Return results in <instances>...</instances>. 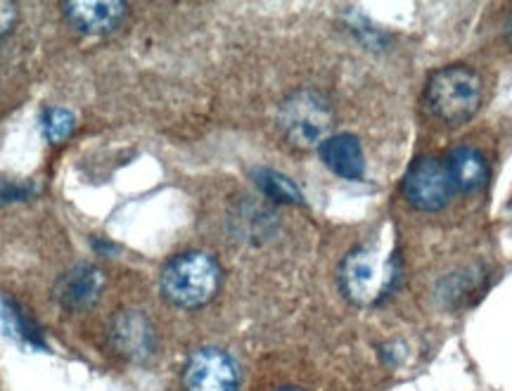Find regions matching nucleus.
<instances>
[{"label":"nucleus","mask_w":512,"mask_h":391,"mask_svg":"<svg viewBox=\"0 0 512 391\" xmlns=\"http://www.w3.org/2000/svg\"><path fill=\"white\" fill-rule=\"evenodd\" d=\"M280 391H302V389H280Z\"/></svg>","instance_id":"18"},{"label":"nucleus","mask_w":512,"mask_h":391,"mask_svg":"<svg viewBox=\"0 0 512 391\" xmlns=\"http://www.w3.org/2000/svg\"><path fill=\"white\" fill-rule=\"evenodd\" d=\"M508 41L512 43V19H510V24H508Z\"/></svg>","instance_id":"17"},{"label":"nucleus","mask_w":512,"mask_h":391,"mask_svg":"<svg viewBox=\"0 0 512 391\" xmlns=\"http://www.w3.org/2000/svg\"><path fill=\"white\" fill-rule=\"evenodd\" d=\"M15 22H17V8H15V5L0 0V38L8 34L12 27H15Z\"/></svg>","instance_id":"16"},{"label":"nucleus","mask_w":512,"mask_h":391,"mask_svg":"<svg viewBox=\"0 0 512 391\" xmlns=\"http://www.w3.org/2000/svg\"><path fill=\"white\" fill-rule=\"evenodd\" d=\"M280 128L290 145L306 150V147H320L330 138L332 110L318 93L302 91L294 93L283 102L280 110Z\"/></svg>","instance_id":"4"},{"label":"nucleus","mask_w":512,"mask_h":391,"mask_svg":"<svg viewBox=\"0 0 512 391\" xmlns=\"http://www.w3.org/2000/svg\"><path fill=\"white\" fill-rule=\"evenodd\" d=\"M240 370L226 351L202 349L183 368L185 391H238Z\"/></svg>","instance_id":"6"},{"label":"nucleus","mask_w":512,"mask_h":391,"mask_svg":"<svg viewBox=\"0 0 512 391\" xmlns=\"http://www.w3.org/2000/svg\"><path fill=\"white\" fill-rule=\"evenodd\" d=\"M403 195L420 211L444 209L453 195L446 164L434 157L415 159L403 178Z\"/></svg>","instance_id":"5"},{"label":"nucleus","mask_w":512,"mask_h":391,"mask_svg":"<svg viewBox=\"0 0 512 391\" xmlns=\"http://www.w3.org/2000/svg\"><path fill=\"white\" fill-rule=\"evenodd\" d=\"M254 181L264 190V195L280 204H302V192L294 185L290 178L280 176L271 169H259L254 173Z\"/></svg>","instance_id":"12"},{"label":"nucleus","mask_w":512,"mask_h":391,"mask_svg":"<svg viewBox=\"0 0 512 391\" xmlns=\"http://www.w3.org/2000/svg\"><path fill=\"white\" fill-rule=\"evenodd\" d=\"M444 164L453 190L463 195H475L489 183V162L475 147H456Z\"/></svg>","instance_id":"8"},{"label":"nucleus","mask_w":512,"mask_h":391,"mask_svg":"<svg viewBox=\"0 0 512 391\" xmlns=\"http://www.w3.org/2000/svg\"><path fill=\"white\" fill-rule=\"evenodd\" d=\"M0 320H3V328L8 330L12 339H17L19 344L29 346H43V339L38 335L36 325L24 316V311H19L12 301H5L3 309H0Z\"/></svg>","instance_id":"13"},{"label":"nucleus","mask_w":512,"mask_h":391,"mask_svg":"<svg viewBox=\"0 0 512 391\" xmlns=\"http://www.w3.org/2000/svg\"><path fill=\"white\" fill-rule=\"evenodd\" d=\"M31 195L29 185H17V183H0V204L3 202H15L24 200Z\"/></svg>","instance_id":"15"},{"label":"nucleus","mask_w":512,"mask_h":391,"mask_svg":"<svg viewBox=\"0 0 512 391\" xmlns=\"http://www.w3.org/2000/svg\"><path fill=\"white\" fill-rule=\"evenodd\" d=\"M76 128V117L74 112L64 110V107H53V110H46L43 114V133L50 143H62L74 133Z\"/></svg>","instance_id":"14"},{"label":"nucleus","mask_w":512,"mask_h":391,"mask_svg":"<svg viewBox=\"0 0 512 391\" xmlns=\"http://www.w3.org/2000/svg\"><path fill=\"white\" fill-rule=\"evenodd\" d=\"M320 159L328 164V169L347 181H358L366 171V159H363V147L351 133H337L330 136L318 147Z\"/></svg>","instance_id":"9"},{"label":"nucleus","mask_w":512,"mask_h":391,"mask_svg":"<svg viewBox=\"0 0 512 391\" xmlns=\"http://www.w3.org/2000/svg\"><path fill=\"white\" fill-rule=\"evenodd\" d=\"M430 112L448 126H460L475 117L482 105V79L463 64L439 69L430 76L425 88Z\"/></svg>","instance_id":"3"},{"label":"nucleus","mask_w":512,"mask_h":391,"mask_svg":"<svg viewBox=\"0 0 512 391\" xmlns=\"http://www.w3.org/2000/svg\"><path fill=\"white\" fill-rule=\"evenodd\" d=\"M102 275L91 266H79L57 282V299L67 309H88L100 297Z\"/></svg>","instance_id":"10"},{"label":"nucleus","mask_w":512,"mask_h":391,"mask_svg":"<svg viewBox=\"0 0 512 391\" xmlns=\"http://www.w3.org/2000/svg\"><path fill=\"white\" fill-rule=\"evenodd\" d=\"M221 285V268L214 256L185 252L171 259L162 271V294L178 309H202Z\"/></svg>","instance_id":"2"},{"label":"nucleus","mask_w":512,"mask_h":391,"mask_svg":"<svg viewBox=\"0 0 512 391\" xmlns=\"http://www.w3.org/2000/svg\"><path fill=\"white\" fill-rule=\"evenodd\" d=\"M64 17L69 24L86 36H105L124 22L126 5L110 0V3H64Z\"/></svg>","instance_id":"7"},{"label":"nucleus","mask_w":512,"mask_h":391,"mask_svg":"<svg viewBox=\"0 0 512 391\" xmlns=\"http://www.w3.org/2000/svg\"><path fill=\"white\" fill-rule=\"evenodd\" d=\"M401 264L396 254L384 256L375 249H354L339 268L344 297L356 306H377L399 287Z\"/></svg>","instance_id":"1"},{"label":"nucleus","mask_w":512,"mask_h":391,"mask_svg":"<svg viewBox=\"0 0 512 391\" xmlns=\"http://www.w3.org/2000/svg\"><path fill=\"white\" fill-rule=\"evenodd\" d=\"M112 337L119 349L131 358H145L152 351V344H155L150 320L133 311L121 313V316L114 320Z\"/></svg>","instance_id":"11"}]
</instances>
